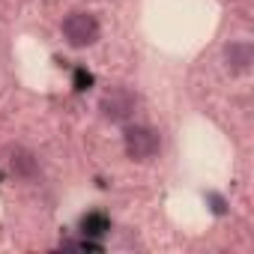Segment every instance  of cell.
<instances>
[{
  "instance_id": "cell-1",
  "label": "cell",
  "mask_w": 254,
  "mask_h": 254,
  "mask_svg": "<svg viewBox=\"0 0 254 254\" xmlns=\"http://www.w3.org/2000/svg\"><path fill=\"white\" fill-rule=\"evenodd\" d=\"M123 150L132 162H150L162 150V135L153 126H141V123L126 126L123 129Z\"/></svg>"
},
{
  "instance_id": "cell-2",
  "label": "cell",
  "mask_w": 254,
  "mask_h": 254,
  "mask_svg": "<svg viewBox=\"0 0 254 254\" xmlns=\"http://www.w3.org/2000/svg\"><path fill=\"white\" fill-rule=\"evenodd\" d=\"M138 105H141V99H138L135 90H129V87H111L99 99V114L108 123H129L135 117Z\"/></svg>"
},
{
  "instance_id": "cell-3",
  "label": "cell",
  "mask_w": 254,
  "mask_h": 254,
  "mask_svg": "<svg viewBox=\"0 0 254 254\" xmlns=\"http://www.w3.org/2000/svg\"><path fill=\"white\" fill-rule=\"evenodd\" d=\"M60 30H63V39L69 48H90L102 36V27H99L93 12H69L63 18Z\"/></svg>"
},
{
  "instance_id": "cell-4",
  "label": "cell",
  "mask_w": 254,
  "mask_h": 254,
  "mask_svg": "<svg viewBox=\"0 0 254 254\" xmlns=\"http://www.w3.org/2000/svg\"><path fill=\"white\" fill-rule=\"evenodd\" d=\"M6 168L15 180H24V183H33L39 180L42 168H39V159L27 150V147H9L6 150Z\"/></svg>"
},
{
  "instance_id": "cell-5",
  "label": "cell",
  "mask_w": 254,
  "mask_h": 254,
  "mask_svg": "<svg viewBox=\"0 0 254 254\" xmlns=\"http://www.w3.org/2000/svg\"><path fill=\"white\" fill-rule=\"evenodd\" d=\"M251 63H254V48H251V42L236 39V42L224 45V66H227L233 75H245V72L251 69Z\"/></svg>"
},
{
  "instance_id": "cell-6",
  "label": "cell",
  "mask_w": 254,
  "mask_h": 254,
  "mask_svg": "<svg viewBox=\"0 0 254 254\" xmlns=\"http://www.w3.org/2000/svg\"><path fill=\"white\" fill-rule=\"evenodd\" d=\"M78 230L90 239H102L105 233H111V218L105 212H87V215H81Z\"/></svg>"
},
{
  "instance_id": "cell-7",
  "label": "cell",
  "mask_w": 254,
  "mask_h": 254,
  "mask_svg": "<svg viewBox=\"0 0 254 254\" xmlns=\"http://www.w3.org/2000/svg\"><path fill=\"white\" fill-rule=\"evenodd\" d=\"M60 251H102V242L90 239V236H84V239H66V242H60Z\"/></svg>"
},
{
  "instance_id": "cell-8",
  "label": "cell",
  "mask_w": 254,
  "mask_h": 254,
  "mask_svg": "<svg viewBox=\"0 0 254 254\" xmlns=\"http://www.w3.org/2000/svg\"><path fill=\"white\" fill-rule=\"evenodd\" d=\"M75 81H78V90H84V84H90L93 78H90V72H84V69H78V72H75Z\"/></svg>"
}]
</instances>
